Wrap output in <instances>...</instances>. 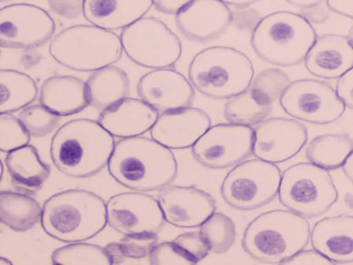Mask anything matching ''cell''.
<instances>
[{"mask_svg": "<svg viewBox=\"0 0 353 265\" xmlns=\"http://www.w3.org/2000/svg\"><path fill=\"white\" fill-rule=\"evenodd\" d=\"M108 171L125 188L152 192L162 190L174 182L179 164L170 148L154 139L137 136L115 143Z\"/></svg>", "mask_w": 353, "mask_h": 265, "instance_id": "cell-1", "label": "cell"}, {"mask_svg": "<svg viewBox=\"0 0 353 265\" xmlns=\"http://www.w3.org/2000/svg\"><path fill=\"white\" fill-rule=\"evenodd\" d=\"M114 147V136L100 122L78 118L63 124L55 132L50 157L61 173L88 178L108 167Z\"/></svg>", "mask_w": 353, "mask_h": 265, "instance_id": "cell-2", "label": "cell"}, {"mask_svg": "<svg viewBox=\"0 0 353 265\" xmlns=\"http://www.w3.org/2000/svg\"><path fill=\"white\" fill-rule=\"evenodd\" d=\"M107 224V203L90 190H63L43 205L41 226L50 237L65 244L92 239Z\"/></svg>", "mask_w": 353, "mask_h": 265, "instance_id": "cell-3", "label": "cell"}, {"mask_svg": "<svg viewBox=\"0 0 353 265\" xmlns=\"http://www.w3.org/2000/svg\"><path fill=\"white\" fill-rule=\"evenodd\" d=\"M311 239V228L305 217L289 210L276 209L258 215L243 231L241 246L254 260L284 263Z\"/></svg>", "mask_w": 353, "mask_h": 265, "instance_id": "cell-4", "label": "cell"}, {"mask_svg": "<svg viewBox=\"0 0 353 265\" xmlns=\"http://www.w3.org/2000/svg\"><path fill=\"white\" fill-rule=\"evenodd\" d=\"M316 39L317 33L305 17L281 10L257 23L251 46L268 63L290 68L305 61Z\"/></svg>", "mask_w": 353, "mask_h": 265, "instance_id": "cell-5", "label": "cell"}, {"mask_svg": "<svg viewBox=\"0 0 353 265\" xmlns=\"http://www.w3.org/2000/svg\"><path fill=\"white\" fill-rule=\"evenodd\" d=\"M196 90L214 99H228L249 88L254 78L250 58L239 50L214 46L202 50L188 70Z\"/></svg>", "mask_w": 353, "mask_h": 265, "instance_id": "cell-6", "label": "cell"}, {"mask_svg": "<svg viewBox=\"0 0 353 265\" xmlns=\"http://www.w3.org/2000/svg\"><path fill=\"white\" fill-rule=\"evenodd\" d=\"M121 37L97 25L78 24L59 31L49 53L57 63L76 72H94L121 60Z\"/></svg>", "mask_w": 353, "mask_h": 265, "instance_id": "cell-7", "label": "cell"}, {"mask_svg": "<svg viewBox=\"0 0 353 265\" xmlns=\"http://www.w3.org/2000/svg\"><path fill=\"white\" fill-rule=\"evenodd\" d=\"M278 197L289 210L315 219L330 210L339 194L328 170L309 161L295 164L283 172Z\"/></svg>", "mask_w": 353, "mask_h": 265, "instance_id": "cell-8", "label": "cell"}, {"mask_svg": "<svg viewBox=\"0 0 353 265\" xmlns=\"http://www.w3.org/2000/svg\"><path fill=\"white\" fill-rule=\"evenodd\" d=\"M282 172L274 163L249 159L234 166L221 186L223 200L239 210H253L276 198Z\"/></svg>", "mask_w": 353, "mask_h": 265, "instance_id": "cell-9", "label": "cell"}, {"mask_svg": "<svg viewBox=\"0 0 353 265\" xmlns=\"http://www.w3.org/2000/svg\"><path fill=\"white\" fill-rule=\"evenodd\" d=\"M123 52L131 61L146 68H168L183 53L179 37L154 17L139 19L121 33Z\"/></svg>", "mask_w": 353, "mask_h": 265, "instance_id": "cell-10", "label": "cell"}, {"mask_svg": "<svg viewBox=\"0 0 353 265\" xmlns=\"http://www.w3.org/2000/svg\"><path fill=\"white\" fill-rule=\"evenodd\" d=\"M280 105L295 119L320 126L340 119L346 110L332 85L315 79L291 82L281 97Z\"/></svg>", "mask_w": 353, "mask_h": 265, "instance_id": "cell-11", "label": "cell"}, {"mask_svg": "<svg viewBox=\"0 0 353 265\" xmlns=\"http://www.w3.org/2000/svg\"><path fill=\"white\" fill-rule=\"evenodd\" d=\"M255 130L235 124L210 126L191 147L194 159L204 167L222 170L236 166L253 155Z\"/></svg>", "mask_w": 353, "mask_h": 265, "instance_id": "cell-12", "label": "cell"}, {"mask_svg": "<svg viewBox=\"0 0 353 265\" xmlns=\"http://www.w3.org/2000/svg\"><path fill=\"white\" fill-rule=\"evenodd\" d=\"M57 25L48 12L30 3H14L0 10V45L30 50L52 39Z\"/></svg>", "mask_w": 353, "mask_h": 265, "instance_id": "cell-13", "label": "cell"}, {"mask_svg": "<svg viewBox=\"0 0 353 265\" xmlns=\"http://www.w3.org/2000/svg\"><path fill=\"white\" fill-rule=\"evenodd\" d=\"M107 221L123 235L158 234L164 227V213L158 199L146 192L114 195L107 202Z\"/></svg>", "mask_w": 353, "mask_h": 265, "instance_id": "cell-14", "label": "cell"}, {"mask_svg": "<svg viewBox=\"0 0 353 265\" xmlns=\"http://www.w3.org/2000/svg\"><path fill=\"white\" fill-rule=\"evenodd\" d=\"M307 141V128L295 118H268L256 128L253 155L270 163H284L294 157Z\"/></svg>", "mask_w": 353, "mask_h": 265, "instance_id": "cell-15", "label": "cell"}, {"mask_svg": "<svg viewBox=\"0 0 353 265\" xmlns=\"http://www.w3.org/2000/svg\"><path fill=\"white\" fill-rule=\"evenodd\" d=\"M137 93L161 113L191 107L196 95L191 81L170 68H158L143 75L138 82Z\"/></svg>", "mask_w": 353, "mask_h": 265, "instance_id": "cell-16", "label": "cell"}, {"mask_svg": "<svg viewBox=\"0 0 353 265\" xmlns=\"http://www.w3.org/2000/svg\"><path fill=\"white\" fill-rule=\"evenodd\" d=\"M232 21L228 4L221 0H192L175 14L179 32L195 43L218 39L226 32Z\"/></svg>", "mask_w": 353, "mask_h": 265, "instance_id": "cell-17", "label": "cell"}, {"mask_svg": "<svg viewBox=\"0 0 353 265\" xmlns=\"http://www.w3.org/2000/svg\"><path fill=\"white\" fill-rule=\"evenodd\" d=\"M158 200L167 223L187 229L200 227L216 209L214 197L196 186H167Z\"/></svg>", "mask_w": 353, "mask_h": 265, "instance_id": "cell-18", "label": "cell"}, {"mask_svg": "<svg viewBox=\"0 0 353 265\" xmlns=\"http://www.w3.org/2000/svg\"><path fill=\"white\" fill-rule=\"evenodd\" d=\"M212 126L210 115L199 108L163 112L150 130L152 139L170 149L190 148Z\"/></svg>", "mask_w": 353, "mask_h": 265, "instance_id": "cell-19", "label": "cell"}, {"mask_svg": "<svg viewBox=\"0 0 353 265\" xmlns=\"http://www.w3.org/2000/svg\"><path fill=\"white\" fill-rule=\"evenodd\" d=\"M159 113L140 97H128L102 110L98 121L117 138H131L152 130Z\"/></svg>", "mask_w": 353, "mask_h": 265, "instance_id": "cell-20", "label": "cell"}, {"mask_svg": "<svg viewBox=\"0 0 353 265\" xmlns=\"http://www.w3.org/2000/svg\"><path fill=\"white\" fill-rule=\"evenodd\" d=\"M307 72L322 79H336L353 68V46L343 35L317 37L305 59Z\"/></svg>", "mask_w": 353, "mask_h": 265, "instance_id": "cell-21", "label": "cell"}, {"mask_svg": "<svg viewBox=\"0 0 353 265\" xmlns=\"http://www.w3.org/2000/svg\"><path fill=\"white\" fill-rule=\"evenodd\" d=\"M314 248L334 264L353 262V215L324 217L311 231Z\"/></svg>", "mask_w": 353, "mask_h": 265, "instance_id": "cell-22", "label": "cell"}, {"mask_svg": "<svg viewBox=\"0 0 353 265\" xmlns=\"http://www.w3.org/2000/svg\"><path fill=\"white\" fill-rule=\"evenodd\" d=\"M39 101L61 117L80 113L90 106L86 82L77 77L59 75L44 81Z\"/></svg>", "mask_w": 353, "mask_h": 265, "instance_id": "cell-23", "label": "cell"}, {"mask_svg": "<svg viewBox=\"0 0 353 265\" xmlns=\"http://www.w3.org/2000/svg\"><path fill=\"white\" fill-rule=\"evenodd\" d=\"M152 0H84L83 16L109 30L127 28L150 12Z\"/></svg>", "mask_w": 353, "mask_h": 265, "instance_id": "cell-24", "label": "cell"}, {"mask_svg": "<svg viewBox=\"0 0 353 265\" xmlns=\"http://www.w3.org/2000/svg\"><path fill=\"white\" fill-rule=\"evenodd\" d=\"M5 164L13 184L24 190H39L51 174V168L41 159L34 145L28 144L9 151Z\"/></svg>", "mask_w": 353, "mask_h": 265, "instance_id": "cell-25", "label": "cell"}, {"mask_svg": "<svg viewBox=\"0 0 353 265\" xmlns=\"http://www.w3.org/2000/svg\"><path fill=\"white\" fill-rule=\"evenodd\" d=\"M86 89L90 105L102 111L129 97L131 84L127 72L112 64L92 72Z\"/></svg>", "mask_w": 353, "mask_h": 265, "instance_id": "cell-26", "label": "cell"}, {"mask_svg": "<svg viewBox=\"0 0 353 265\" xmlns=\"http://www.w3.org/2000/svg\"><path fill=\"white\" fill-rule=\"evenodd\" d=\"M43 215V207L30 195L24 193L0 192V221L15 232L32 229Z\"/></svg>", "mask_w": 353, "mask_h": 265, "instance_id": "cell-27", "label": "cell"}, {"mask_svg": "<svg viewBox=\"0 0 353 265\" xmlns=\"http://www.w3.org/2000/svg\"><path fill=\"white\" fill-rule=\"evenodd\" d=\"M0 113H14L38 99L40 90L36 81L15 70H0Z\"/></svg>", "mask_w": 353, "mask_h": 265, "instance_id": "cell-28", "label": "cell"}, {"mask_svg": "<svg viewBox=\"0 0 353 265\" xmlns=\"http://www.w3.org/2000/svg\"><path fill=\"white\" fill-rule=\"evenodd\" d=\"M353 151V139L350 135L324 134L314 138L305 148V157L310 163L325 170L343 167L347 157Z\"/></svg>", "mask_w": 353, "mask_h": 265, "instance_id": "cell-29", "label": "cell"}, {"mask_svg": "<svg viewBox=\"0 0 353 265\" xmlns=\"http://www.w3.org/2000/svg\"><path fill=\"white\" fill-rule=\"evenodd\" d=\"M272 110V105L258 103L248 88L243 92L227 99L224 105V117L230 124L258 126L268 118Z\"/></svg>", "mask_w": 353, "mask_h": 265, "instance_id": "cell-30", "label": "cell"}, {"mask_svg": "<svg viewBox=\"0 0 353 265\" xmlns=\"http://www.w3.org/2000/svg\"><path fill=\"white\" fill-rule=\"evenodd\" d=\"M51 262L54 265L112 264L106 248L84 242H72L57 248L51 255Z\"/></svg>", "mask_w": 353, "mask_h": 265, "instance_id": "cell-31", "label": "cell"}, {"mask_svg": "<svg viewBox=\"0 0 353 265\" xmlns=\"http://www.w3.org/2000/svg\"><path fill=\"white\" fill-rule=\"evenodd\" d=\"M199 232L214 254L228 252L236 239L234 222L228 215L216 211L200 225Z\"/></svg>", "mask_w": 353, "mask_h": 265, "instance_id": "cell-32", "label": "cell"}, {"mask_svg": "<svg viewBox=\"0 0 353 265\" xmlns=\"http://www.w3.org/2000/svg\"><path fill=\"white\" fill-rule=\"evenodd\" d=\"M158 244V234H133L125 235L119 242L105 246L110 255L112 264L129 262L150 257Z\"/></svg>", "mask_w": 353, "mask_h": 265, "instance_id": "cell-33", "label": "cell"}, {"mask_svg": "<svg viewBox=\"0 0 353 265\" xmlns=\"http://www.w3.org/2000/svg\"><path fill=\"white\" fill-rule=\"evenodd\" d=\"M290 83V79L284 70L270 68L261 70L254 77L249 89L258 103L272 105L276 99H281Z\"/></svg>", "mask_w": 353, "mask_h": 265, "instance_id": "cell-34", "label": "cell"}, {"mask_svg": "<svg viewBox=\"0 0 353 265\" xmlns=\"http://www.w3.org/2000/svg\"><path fill=\"white\" fill-rule=\"evenodd\" d=\"M18 118L30 132V136L43 138L57 128L61 116L42 104H30L20 111Z\"/></svg>", "mask_w": 353, "mask_h": 265, "instance_id": "cell-35", "label": "cell"}, {"mask_svg": "<svg viewBox=\"0 0 353 265\" xmlns=\"http://www.w3.org/2000/svg\"><path fill=\"white\" fill-rule=\"evenodd\" d=\"M30 132L13 113H0V150L9 153L30 144Z\"/></svg>", "mask_w": 353, "mask_h": 265, "instance_id": "cell-36", "label": "cell"}, {"mask_svg": "<svg viewBox=\"0 0 353 265\" xmlns=\"http://www.w3.org/2000/svg\"><path fill=\"white\" fill-rule=\"evenodd\" d=\"M152 265H195V261L188 256L173 240L157 244L150 255Z\"/></svg>", "mask_w": 353, "mask_h": 265, "instance_id": "cell-37", "label": "cell"}, {"mask_svg": "<svg viewBox=\"0 0 353 265\" xmlns=\"http://www.w3.org/2000/svg\"><path fill=\"white\" fill-rule=\"evenodd\" d=\"M172 240L188 256L195 261L196 264L205 259L210 254V246L200 232H185L179 234Z\"/></svg>", "mask_w": 353, "mask_h": 265, "instance_id": "cell-38", "label": "cell"}, {"mask_svg": "<svg viewBox=\"0 0 353 265\" xmlns=\"http://www.w3.org/2000/svg\"><path fill=\"white\" fill-rule=\"evenodd\" d=\"M47 3L61 18L75 20L83 14L84 0H47Z\"/></svg>", "mask_w": 353, "mask_h": 265, "instance_id": "cell-39", "label": "cell"}, {"mask_svg": "<svg viewBox=\"0 0 353 265\" xmlns=\"http://www.w3.org/2000/svg\"><path fill=\"white\" fill-rule=\"evenodd\" d=\"M283 264L332 265L334 263L327 257L324 256L319 251L313 248L311 250L299 251L297 254L285 261Z\"/></svg>", "mask_w": 353, "mask_h": 265, "instance_id": "cell-40", "label": "cell"}, {"mask_svg": "<svg viewBox=\"0 0 353 265\" xmlns=\"http://www.w3.org/2000/svg\"><path fill=\"white\" fill-rule=\"evenodd\" d=\"M336 90L346 108L353 110V68L339 78Z\"/></svg>", "mask_w": 353, "mask_h": 265, "instance_id": "cell-41", "label": "cell"}, {"mask_svg": "<svg viewBox=\"0 0 353 265\" xmlns=\"http://www.w3.org/2000/svg\"><path fill=\"white\" fill-rule=\"evenodd\" d=\"M190 1L192 0H152V6L163 14H176Z\"/></svg>", "mask_w": 353, "mask_h": 265, "instance_id": "cell-42", "label": "cell"}, {"mask_svg": "<svg viewBox=\"0 0 353 265\" xmlns=\"http://www.w3.org/2000/svg\"><path fill=\"white\" fill-rule=\"evenodd\" d=\"M326 4L332 12L353 19V0H326Z\"/></svg>", "mask_w": 353, "mask_h": 265, "instance_id": "cell-43", "label": "cell"}, {"mask_svg": "<svg viewBox=\"0 0 353 265\" xmlns=\"http://www.w3.org/2000/svg\"><path fill=\"white\" fill-rule=\"evenodd\" d=\"M291 6L299 8H311L321 3L323 0H285Z\"/></svg>", "mask_w": 353, "mask_h": 265, "instance_id": "cell-44", "label": "cell"}, {"mask_svg": "<svg viewBox=\"0 0 353 265\" xmlns=\"http://www.w3.org/2000/svg\"><path fill=\"white\" fill-rule=\"evenodd\" d=\"M343 172L349 180L353 184V151L347 157L346 161L343 165Z\"/></svg>", "mask_w": 353, "mask_h": 265, "instance_id": "cell-45", "label": "cell"}, {"mask_svg": "<svg viewBox=\"0 0 353 265\" xmlns=\"http://www.w3.org/2000/svg\"><path fill=\"white\" fill-rule=\"evenodd\" d=\"M228 6H237V8H245V6H252L260 0H221Z\"/></svg>", "mask_w": 353, "mask_h": 265, "instance_id": "cell-46", "label": "cell"}, {"mask_svg": "<svg viewBox=\"0 0 353 265\" xmlns=\"http://www.w3.org/2000/svg\"><path fill=\"white\" fill-rule=\"evenodd\" d=\"M0 265H13V263L9 259L6 258V257H1L0 258Z\"/></svg>", "mask_w": 353, "mask_h": 265, "instance_id": "cell-47", "label": "cell"}, {"mask_svg": "<svg viewBox=\"0 0 353 265\" xmlns=\"http://www.w3.org/2000/svg\"><path fill=\"white\" fill-rule=\"evenodd\" d=\"M347 37L350 39L351 43H352L353 46V25L350 27V29H349L348 35H347Z\"/></svg>", "mask_w": 353, "mask_h": 265, "instance_id": "cell-48", "label": "cell"}, {"mask_svg": "<svg viewBox=\"0 0 353 265\" xmlns=\"http://www.w3.org/2000/svg\"><path fill=\"white\" fill-rule=\"evenodd\" d=\"M0 1H1V2H7V1H9V0H0Z\"/></svg>", "mask_w": 353, "mask_h": 265, "instance_id": "cell-49", "label": "cell"}]
</instances>
